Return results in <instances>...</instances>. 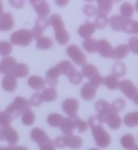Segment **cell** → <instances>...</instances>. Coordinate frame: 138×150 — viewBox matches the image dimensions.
Masks as SVG:
<instances>
[{"label": "cell", "mask_w": 138, "mask_h": 150, "mask_svg": "<svg viewBox=\"0 0 138 150\" xmlns=\"http://www.w3.org/2000/svg\"><path fill=\"white\" fill-rule=\"evenodd\" d=\"M96 52H99V54L103 58H112L113 47H112V45L109 44L108 40L106 39H102L99 41H97Z\"/></svg>", "instance_id": "e0dca14e"}, {"label": "cell", "mask_w": 138, "mask_h": 150, "mask_svg": "<svg viewBox=\"0 0 138 150\" xmlns=\"http://www.w3.org/2000/svg\"><path fill=\"white\" fill-rule=\"evenodd\" d=\"M129 53V49L127 45H117L115 48H113L112 58L113 59H122L127 56Z\"/></svg>", "instance_id": "83f0119b"}, {"label": "cell", "mask_w": 138, "mask_h": 150, "mask_svg": "<svg viewBox=\"0 0 138 150\" xmlns=\"http://www.w3.org/2000/svg\"><path fill=\"white\" fill-rule=\"evenodd\" d=\"M111 107L114 112L118 114L119 112L122 111L125 108V107H126V101L123 99L119 98L114 101L113 104L111 105Z\"/></svg>", "instance_id": "ee69618b"}, {"label": "cell", "mask_w": 138, "mask_h": 150, "mask_svg": "<svg viewBox=\"0 0 138 150\" xmlns=\"http://www.w3.org/2000/svg\"><path fill=\"white\" fill-rule=\"evenodd\" d=\"M84 13L86 16H89V17H92V16H94L97 15L98 13V10L96 9V7L94 6L93 5L89 4L86 5L85 7H84Z\"/></svg>", "instance_id": "c3c4849f"}, {"label": "cell", "mask_w": 138, "mask_h": 150, "mask_svg": "<svg viewBox=\"0 0 138 150\" xmlns=\"http://www.w3.org/2000/svg\"><path fill=\"white\" fill-rule=\"evenodd\" d=\"M53 44L54 41L51 38H47V37H42L37 40L36 46L39 49L46 50L51 48L53 46Z\"/></svg>", "instance_id": "e575fe53"}, {"label": "cell", "mask_w": 138, "mask_h": 150, "mask_svg": "<svg viewBox=\"0 0 138 150\" xmlns=\"http://www.w3.org/2000/svg\"><path fill=\"white\" fill-rule=\"evenodd\" d=\"M36 13L41 17H46L51 12L50 6L46 1L43 0H31L30 1Z\"/></svg>", "instance_id": "ac0fdd59"}, {"label": "cell", "mask_w": 138, "mask_h": 150, "mask_svg": "<svg viewBox=\"0 0 138 150\" xmlns=\"http://www.w3.org/2000/svg\"><path fill=\"white\" fill-rule=\"evenodd\" d=\"M14 17L11 13H3L0 16V31H9L14 27Z\"/></svg>", "instance_id": "d6986e66"}, {"label": "cell", "mask_w": 138, "mask_h": 150, "mask_svg": "<svg viewBox=\"0 0 138 150\" xmlns=\"http://www.w3.org/2000/svg\"><path fill=\"white\" fill-rule=\"evenodd\" d=\"M62 108L64 111L70 117H74L75 115H77V112L79 108V103L76 99L68 98L63 102Z\"/></svg>", "instance_id": "2e32d148"}, {"label": "cell", "mask_w": 138, "mask_h": 150, "mask_svg": "<svg viewBox=\"0 0 138 150\" xmlns=\"http://www.w3.org/2000/svg\"><path fill=\"white\" fill-rule=\"evenodd\" d=\"M10 40L12 42L11 44L26 47L31 44L33 36L30 30L27 29H21L12 34L10 36Z\"/></svg>", "instance_id": "52a82bcc"}, {"label": "cell", "mask_w": 138, "mask_h": 150, "mask_svg": "<svg viewBox=\"0 0 138 150\" xmlns=\"http://www.w3.org/2000/svg\"><path fill=\"white\" fill-rule=\"evenodd\" d=\"M36 116L31 108H27L22 114V121L25 125L30 126L34 123Z\"/></svg>", "instance_id": "1f68e13d"}, {"label": "cell", "mask_w": 138, "mask_h": 150, "mask_svg": "<svg viewBox=\"0 0 138 150\" xmlns=\"http://www.w3.org/2000/svg\"><path fill=\"white\" fill-rule=\"evenodd\" d=\"M95 108L99 113V115L97 116L99 117L102 123H106L109 117L115 113L112 109L111 104H109L107 101L104 100L97 101L95 104Z\"/></svg>", "instance_id": "30bf717a"}, {"label": "cell", "mask_w": 138, "mask_h": 150, "mask_svg": "<svg viewBox=\"0 0 138 150\" xmlns=\"http://www.w3.org/2000/svg\"><path fill=\"white\" fill-rule=\"evenodd\" d=\"M121 16L125 19H130L134 15V9L133 5L130 2H124L120 6Z\"/></svg>", "instance_id": "d6a6232c"}, {"label": "cell", "mask_w": 138, "mask_h": 150, "mask_svg": "<svg viewBox=\"0 0 138 150\" xmlns=\"http://www.w3.org/2000/svg\"><path fill=\"white\" fill-rule=\"evenodd\" d=\"M9 3L16 9H21L25 6L24 1H9Z\"/></svg>", "instance_id": "f907efd6"}, {"label": "cell", "mask_w": 138, "mask_h": 150, "mask_svg": "<svg viewBox=\"0 0 138 150\" xmlns=\"http://www.w3.org/2000/svg\"><path fill=\"white\" fill-rule=\"evenodd\" d=\"M83 77L82 72H78V71H75L74 72H72L70 76H69V80L71 82V83H72L73 85H79L83 80Z\"/></svg>", "instance_id": "f6af8a7d"}, {"label": "cell", "mask_w": 138, "mask_h": 150, "mask_svg": "<svg viewBox=\"0 0 138 150\" xmlns=\"http://www.w3.org/2000/svg\"><path fill=\"white\" fill-rule=\"evenodd\" d=\"M92 131V134L96 145L99 148L105 149L111 143V137L106 131L103 128L102 122L97 115H93L89 117V123Z\"/></svg>", "instance_id": "6da1fadb"}, {"label": "cell", "mask_w": 138, "mask_h": 150, "mask_svg": "<svg viewBox=\"0 0 138 150\" xmlns=\"http://www.w3.org/2000/svg\"><path fill=\"white\" fill-rule=\"evenodd\" d=\"M54 146L59 149L70 147L74 149H78L82 146L83 141L82 138L74 134L58 137L54 141Z\"/></svg>", "instance_id": "5b68a950"}, {"label": "cell", "mask_w": 138, "mask_h": 150, "mask_svg": "<svg viewBox=\"0 0 138 150\" xmlns=\"http://www.w3.org/2000/svg\"><path fill=\"white\" fill-rule=\"evenodd\" d=\"M99 86L95 84V83L89 82L83 85L81 90V96L85 100L90 101L93 100L96 96L97 89Z\"/></svg>", "instance_id": "9a60e30c"}, {"label": "cell", "mask_w": 138, "mask_h": 150, "mask_svg": "<svg viewBox=\"0 0 138 150\" xmlns=\"http://www.w3.org/2000/svg\"></svg>", "instance_id": "9f6ffc18"}, {"label": "cell", "mask_w": 138, "mask_h": 150, "mask_svg": "<svg viewBox=\"0 0 138 150\" xmlns=\"http://www.w3.org/2000/svg\"><path fill=\"white\" fill-rule=\"evenodd\" d=\"M74 121H75V123L76 128H78V132L79 133H84L87 131L88 129V127H89V125L87 123L86 121H83L82 119H81L78 115H75L74 117Z\"/></svg>", "instance_id": "7bdbcfd3"}, {"label": "cell", "mask_w": 138, "mask_h": 150, "mask_svg": "<svg viewBox=\"0 0 138 150\" xmlns=\"http://www.w3.org/2000/svg\"><path fill=\"white\" fill-rule=\"evenodd\" d=\"M69 1H56V3L58 5V6H65V5H67Z\"/></svg>", "instance_id": "816d5d0a"}, {"label": "cell", "mask_w": 138, "mask_h": 150, "mask_svg": "<svg viewBox=\"0 0 138 150\" xmlns=\"http://www.w3.org/2000/svg\"><path fill=\"white\" fill-rule=\"evenodd\" d=\"M123 122L128 127H135L138 125V112L129 113L124 117Z\"/></svg>", "instance_id": "8d00e7d4"}, {"label": "cell", "mask_w": 138, "mask_h": 150, "mask_svg": "<svg viewBox=\"0 0 138 150\" xmlns=\"http://www.w3.org/2000/svg\"><path fill=\"white\" fill-rule=\"evenodd\" d=\"M82 74L83 76L89 79L92 83H95L99 86L103 84V76L99 72L98 69L93 65L91 64H85L82 66Z\"/></svg>", "instance_id": "ba28073f"}, {"label": "cell", "mask_w": 138, "mask_h": 150, "mask_svg": "<svg viewBox=\"0 0 138 150\" xmlns=\"http://www.w3.org/2000/svg\"><path fill=\"white\" fill-rule=\"evenodd\" d=\"M13 121V117L6 111L0 112V126L1 128L9 127Z\"/></svg>", "instance_id": "b9f144b4"}, {"label": "cell", "mask_w": 138, "mask_h": 150, "mask_svg": "<svg viewBox=\"0 0 138 150\" xmlns=\"http://www.w3.org/2000/svg\"><path fill=\"white\" fill-rule=\"evenodd\" d=\"M0 150H29L26 146H9L8 147H0Z\"/></svg>", "instance_id": "681fc988"}, {"label": "cell", "mask_w": 138, "mask_h": 150, "mask_svg": "<svg viewBox=\"0 0 138 150\" xmlns=\"http://www.w3.org/2000/svg\"><path fill=\"white\" fill-rule=\"evenodd\" d=\"M94 23L96 25V28L103 29L109 23V18H108V16L106 14L98 13L97 15H96V18L95 20Z\"/></svg>", "instance_id": "74e56055"}, {"label": "cell", "mask_w": 138, "mask_h": 150, "mask_svg": "<svg viewBox=\"0 0 138 150\" xmlns=\"http://www.w3.org/2000/svg\"><path fill=\"white\" fill-rule=\"evenodd\" d=\"M30 108V104L27 99L22 96H17L14 99L13 102L8 106V108L5 111L8 113L13 117V119H15L17 118L20 114H23L25 110Z\"/></svg>", "instance_id": "8992f818"}, {"label": "cell", "mask_w": 138, "mask_h": 150, "mask_svg": "<svg viewBox=\"0 0 138 150\" xmlns=\"http://www.w3.org/2000/svg\"><path fill=\"white\" fill-rule=\"evenodd\" d=\"M40 94H41L43 101H45V102H52L55 100L58 97V91L56 90V89L52 87L45 89Z\"/></svg>", "instance_id": "f1b7e54d"}, {"label": "cell", "mask_w": 138, "mask_h": 150, "mask_svg": "<svg viewBox=\"0 0 138 150\" xmlns=\"http://www.w3.org/2000/svg\"><path fill=\"white\" fill-rule=\"evenodd\" d=\"M113 3V1H109V0H99L97 1V4L99 6L98 9H97L98 13L108 15L111 11Z\"/></svg>", "instance_id": "4dcf8cb0"}, {"label": "cell", "mask_w": 138, "mask_h": 150, "mask_svg": "<svg viewBox=\"0 0 138 150\" xmlns=\"http://www.w3.org/2000/svg\"><path fill=\"white\" fill-rule=\"evenodd\" d=\"M30 68L24 63H17L16 69L14 70L13 76L16 79L27 77L29 75Z\"/></svg>", "instance_id": "4316f807"}, {"label": "cell", "mask_w": 138, "mask_h": 150, "mask_svg": "<svg viewBox=\"0 0 138 150\" xmlns=\"http://www.w3.org/2000/svg\"><path fill=\"white\" fill-rule=\"evenodd\" d=\"M27 83L30 87L36 90H43L46 85V81L44 79L38 76H31L28 79Z\"/></svg>", "instance_id": "cb8c5ba5"}, {"label": "cell", "mask_w": 138, "mask_h": 150, "mask_svg": "<svg viewBox=\"0 0 138 150\" xmlns=\"http://www.w3.org/2000/svg\"><path fill=\"white\" fill-rule=\"evenodd\" d=\"M127 68L124 63L116 62L113 66V76L116 77H122L127 73Z\"/></svg>", "instance_id": "d590c367"}, {"label": "cell", "mask_w": 138, "mask_h": 150, "mask_svg": "<svg viewBox=\"0 0 138 150\" xmlns=\"http://www.w3.org/2000/svg\"><path fill=\"white\" fill-rule=\"evenodd\" d=\"M96 27L94 23L88 22L85 24L82 25L78 28V34L82 38L88 39V38H91V37L93 35V34L96 31Z\"/></svg>", "instance_id": "44dd1931"}, {"label": "cell", "mask_w": 138, "mask_h": 150, "mask_svg": "<svg viewBox=\"0 0 138 150\" xmlns=\"http://www.w3.org/2000/svg\"><path fill=\"white\" fill-rule=\"evenodd\" d=\"M60 72L58 69V68L54 66V67L50 69L47 71V74H46V81L47 83L49 84L52 88L57 86L58 84V78L60 76Z\"/></svg>", "instance_id": "7402d4cb"}, {"label": "cell", "mask_w": 138, "mask_h": 150, "mask_svg": "<svg viewBox=\"0 0 138 150\" xmlns=\"http://www.w3.org/2000/svg\"><path fill=\"white\" fill-rule=\"evenodd\" d=\"M106 123L109 125V128L111 129L116 130V129H119L120 128L121 125H122V120H121L120 117L119 116L118 114L113 113L107 120Z\"/></svg>", "instance_id": "836d02e7"}, {"label": "cell", "mask_w": 138, "mask_h": 150, "mask_svg": "<svg viewBox=\"0 0 138 150\" xmlns=\"http://www.w3.org/2000/svg\"><path fill=\"white\" fill-rule=\"evenodd\" d=\"M30 138L37 143L40 150H55L54 142L40 128H34L30 132Z\"/></svg>", "instance_id": "277c9868"}, {"label": "cell", "mask_w": 138, "mask_h": 150, "mask_svg": "<svg viewBox=\"0 0 138 150\" xmlns=\"http://www.w3.org/2000/svg\"><path fill=\"white\" fill-rule=\"evenodd\" d=\"M13 51V45L9 41H1L0 42V55L7 57Z\"/></svg>", "instance_id": "60d3db41"}, {"label": "cell", "mask_w": 138, "mask_h": 150, "mask_svg": "<svg viewBox=\"0 0 138 150\" xmlns=\"http://www.w3.org/2000/svg\"><path fill=\"white\" fill-rule=\"evenodd\" d=\"M90 150H99L98 149H90Z\"/></svg>", "instance_id": "db71d44e"}, {"label": "cell", "mask_w": 138, "mask_h": 150, "mask_svg": "<svg viewBox=\"0 0 138 150\" xmlns=\"http://www.w3.org/2000/svg\"><path fill=\"white\" fill-rule=\"evenodd\" d=\"M121 145L127 150H134L137 149V142L133 134H127L121 139Z\"/></svg>", "instance_id": "d4e9b609"}, {"label": "cell", "mask_w": 138, "mask_h": 150, "mask_svg": "<svg viewBox=\"0 0 138 150\" xmlns=\"http://www.w3.org/2000/svg\"><path fill=\"white\" fill-rule=\"evenodd\" d=\"M128 49L129 51H131L133 53L137 54L138 53V38L137 37H134L131 38L129 40V43H128Z\"/></svg>", "instance_id": "7dc6e473"}, {"label": "cell", "mask_w": 138, "mask_h": 150, "mask_svg": "<svg viewBox=\"0 0 138 150\" xmlns=\"http://www.w3.org/2000/svg\"><path fill=\"white\" fill-rule=\"evenodd\" d=\"M112 29L115 31H124L127 34H137L138 23L132 19H125L123 16L114 15L109 19Z\"/></svg>", "instance_id": "7a4b0ae2"}, {"label": "cell", "mask_w": 138, "mask_h": 150, "mask_svg": "<svg viewBox=\"0 0 138 150\" xmlns=\"http://www.w3.org/2000/svg\"><path fill=\"white\" fill-rule=\"evenodd\" d=\"M134 150H138V149H134Z\"/></svg>", "instance_id": "11a10c76"}, {"label": "cell", "mask_w": 138, "mask_h": 150, "mask_svg": "<svg viewBox=\"0 0 138 150\" xmlns=\"http://www.w3.org/2000/svg\"><path fill=\"white\" fill-rule=\"evenodd\" d=\"M50 20L47 17H41L39 16L36 20L35 26L32 29L31 33L33 38H35L37 40L40 39L43 37V34L45 30L49 27Z\"/></svg>", "instance_id": "4fadbf2b"}, {"label": "cell", "mask_w": 138, "mask_h": 150, "mask_svg": "<svg viewBox=\"0 0 138 150\" xmlns=\"http://www.w3.org/2000/svg\"><path fill=\"white\" fill-rule=\"evenodd\" d=\"M68 55L78 65H84L86 64L87 58L85 54L79 47L75 45H69L66 49Z\"/></svg>", "instance_id": "8fae6325"}, {"label": "cell", "mask_w": 138, "mask_h": 150, "mask_svg": "<svg viewBox=\"0 0 138 150\" xmlns=\"http://www.w3.org/2000/svg\"><path fill=\"white\" fill-rule=\"evenodd\" d=\"M20 139L18 132L12 127L0 128V141H6L10 146H15Z\"/></svg>", "instance_id": "7c38bea8"}, {"label": "cell", "mask_w": 138, "mask_h": 150, "mask_svg": "<svg viewBox=\"0 0 138 150\" xmlns=\"http://www.w3.org/2000/svg\"><path fill=\"white\" fill-rule=\"evenodd\" d=\"M3 13V4L2 2L0 1V16Z\"/></svg>", "instance_id": "f5cc1de1"}, {"label": "cell", "mask_w": 138, "mask_h": 150, "mask_svg": "<svg viewBox=\"0 0 138 150\" xmlns=\"http://www.w3.org/2000/svg\"><path fill=\"white\" fill-rule=\"evenodd\" d=\"M59 128H60L61 131L66 135L72 134L76 128L73 117H64L61 122Z\"/></svg>", "instance_id": "ffe728a7"}, {"label": "cell", "mask_w": 138, "mask_h": 150, "mask_svg": "<svg viewBox=\"0 0 138 150\" xmlns=\"http://www.w3.org/2000/svg\"><path fill=\"white\" fill-rule=\"evenodd\" d=\"M30 104H31L32 106L34 107H40L42 103L44 102L42 100V97H41V94L40 93H34L32 96L30 97Z\"/></svg>", "instance_id": "bcb514c9"}, {"label": "cell", "mask_w": 138, "mask_h": 150, "mask_svg": "<svg viewBox=\"0 0 138 150\" xmlns=\"http://www.w3.org/2000/svg\"><path fill=\"white\" fill-rule=\"evenodd\" d=\"M119 87L120 89L121 92L125 94L127 98L134 101V103L137 104L138 101V91L137 87L129 79H123L120 82Z\"/></svg>", "instance_id": "9c48e42d"}, {"label": "cell", "mask_w": 138, "mask_h": 150, "mask_svg": "<svg viewBox=\"0 0 138 150\" xmlns=\"http://www.w3.org/2000/svg\"><path fill=\"white\" fill-rule=\"evenodd\" d=\"M103 84H104L107 88H109V90H115L119 88L120 80L116 76H113V75H109V76H106V78L103 79Z\"/></svg>", "instance_id": "f546056e"}, {"label": "cell", "mask_w": 138, "mask_h": 150, "mask_svg": "<svg viewBox=\"0 0 138 150\" xmlns=\"http://www.w3.org/2000/svg\"><path fill=\"white\" fill-rule=\"evenodd\" d=\"M17 65L16 60L13 57H5L0 62V72L5 76H13Z\"/></svg>", "instance_id": "5bb4252c"}, {"label": "cell", "mask_w": 138, "mask_h": 150, "mask_svg": "<svg viewBox=\"0 0 138 150\" xmlns=\"http://www.w3.org/2000/svg\"><path fill=\"white\" fill-rule=\"evenodd\" d=\"M82 46L84 49L89 53H95L97 47V40L94 38H88L83 41Z\"/></svg>", "instance_id": "f35d334b"}, {"label": "cell", "mask_w": 138, "mask_h": 150, "mask_svg": "<svg viewBox=\"0 0 138 150\" xmlns=\"http://www.w3.org/2000/svg\"><path fill=\"white\" fill-rule=\"evenodd\" d=\"M65 117H63L61 114L53 113L48 115L47 117V123L49 124L51 127H59L61 122Z\"/></svg>", "instance_id": "ab89813d"}, {"label": "cell", "mask_w": 138, "mask_h": 150, "mask_svg": "<svg viewBox=\"0 0 138 150\" xmlns=\"http://www.w3.org/2000/svg\"><path fill=\"white\" fill-rule=\"evenodd\" d=\"M50 24L54 29V36L57 42L61 45H67L70 40V35L65 30V24L61 16L58 14H53L49 19Z\"/></svg>", "instance_id": "3957f363"}, {"label": "cell", "mask_w": 138, "mask_h": 150, "mask_svg": "<svg viewBox=\"0 0 138 150\" xmlns=\"http://www.w3.org/2000/svg\"><path fill=\"white\" fill-rule=\"evenodd\" d=\"M2 88L7 92H13L17 88V79L12 76H5L2 80Z\"/></svg>", "instance_id": "603a6c76"}, {"label": "cell", "mask_w": 138, "mask_h": 150, "mask_svg": "<svg viewBox=\"0 0 138 150\" xmlns=\"http://www.w3.org/2000/svg\"><path fill=\"white\" fill-rule=\"evenodd\" d=\"M56 67L58 68V69L59 70L60 74L65 75L68 77H69L72 72L76 71V69L75 68V66L71 64V62H70L68 60L61 62L58 65H56Z\"/></svg>", "instance_id": "484cf974"}]
</instances>
